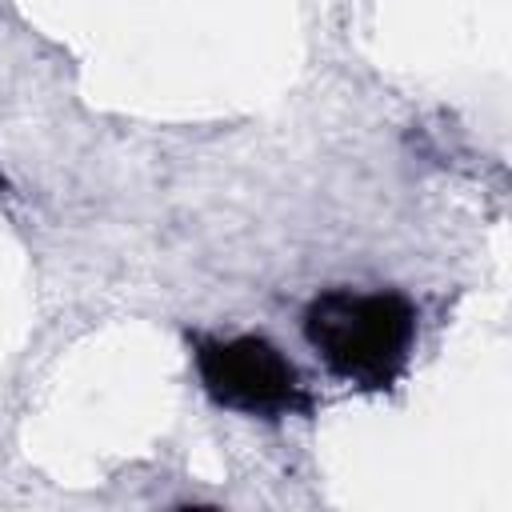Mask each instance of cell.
Segmentation results:
<instances>
[{"label": "cell", "instance_id": "cell-1", "mask_svg": "<svg viewBox=\"0 0 512 512\" xmlns=\"http://www.w3.org/2000/svg\"><path fill=\"white\" fill-rule=\"evenodd\" d=\"M300 320L316 360L364 392L392 388L416 348V304L396 288H328L308 300Z\"/></svg>", "mask_w": 512, "mask_h": 512}, {"label": "cell", "instance_id": "cell-2", "mask_svg": "<svg viewBox=\"0 0 512 512\" xmlns=\"http://www.w3.org/2000/svg\"><path fill=\"white\" fill-rule=\"evenodd\" d=\"M192 360L200 388L216 408L260 420L308 416L316 408L300 368L268 336H192Z\"/></svg>", "mask_w": 512, "mask_h": 512}]
</instances>
